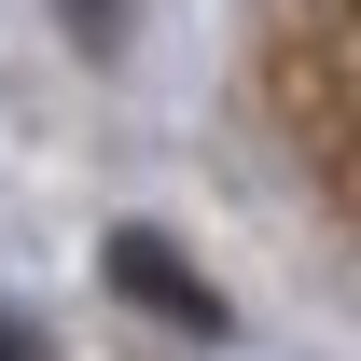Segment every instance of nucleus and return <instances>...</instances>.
<instances>
[{
	"label": "nucleus",
	"instance_id": "nucleus-1",
	"mask_svg": "<svg viewBox=\"0 0 361 361\" xmlns=\"http://www.w3.org/2000/svg\"><path fill=\"white\" fill-rule=\"evenodd\" d=\"M111 292H126V306H153V319H180V334H223V292H209V278L180 264L167 236H111Z\"/></svg>",
	"mask_w": 361,
	"mask_h": 361
},
{
	"label": "nucleus",
	"instance_id": "nucleus-2",
	"mask_svg": "<svg viewBox=\"0 0 361 361\" xmlns=\"http://www.w3.org/2000/svg\"><path fill=\"white\" fill-rule=\"evenodd\" d=\"M0 361H42V334H28V319H14V306H0Z\"/></svg>",
	"mask_w": 361,
	"mask_h": 361
}]
</instances>
